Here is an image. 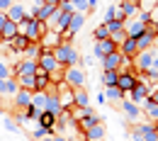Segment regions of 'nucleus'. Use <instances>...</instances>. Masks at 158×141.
<instances>
[{
  "instance_id": "nucleus-1",
  "label": "nucleus",
  "mask_w": 158,
  "mask_h": 141,
  "mask_svg": "<svg viewBox=\"0 0 158 141\" xmlns=\"http://www.w3.org/2000/svg\"><path fill=\"white\" fill-rule=\"evenodd\" d=\"M63 83H66L71 90L88 88V76H85V71H83L80 66H73V68H66V71H63Z\"/></svg>"
},
{
  "instance_id": "nucleus-2",
  "label": "nucleus",
  "mask_w": 158,
  "mask_h": 141,
  "mask_svg": "<svg viewBox=\"0 0 158 141\" xmlns=\"http://www.w3.org/2000/svg\"><path fill=\"white\" fill-rule=\"evenodd\" d=\"M153 49H146V51H139L136 56H134V71L136 73H146L148 68H151V63H153Z\"/></svg>"
},
{
  "instance_id": "nucleus-3",
  "label": "nucleus",
  "mask_w": 158,
  "mask_h": 141,
  "mask_svg": "<svg viewBox=\"0 0 158 141\" xmlns=\"http://www.w3.org/2000/svg\"><path fill=\"white\" fill-rule=\"evenodd\" d=\"M44 32H46V22L34 20V17H32V20L27 22V32H24V37H27L29 41H34V44H37V41L44 37Z\"/></svg>"
},
{
  "instance_id": "nucleus-4",
  "label": "nucleus",
  "mask_w": 158,
  "mask_h": 141,
  "mask_svg": "<svg viewBox=\"0 0 158 141\" xmlns=\"http://www.w3.org/2000/svg\"><path fill=\"white\" fill-rule=\"evenodd\" d=\"M37 61H32V59H20L15 66H12V76L17 78V76H34L37 73Z\"/></svg>"
},
{
  "instance_id": "nucleus-5",
  "label": "nucleus",
  "mask_w": 158,
  "mask_h": 141,
  "mask_svg": "<svg viewBox=\"0 0 158 141\" xmlns=\"http://www.w3.org/2000/svg\"><path fill=\"white\" fill-rule=\"evenodd\" d=\"M148 88L151 85H146V83H134V88L129 90V95H127V100H131V102H136L139 107L146 102V97H148Z\"/></svg>"
},
{
  "instance_id": "nucleus-6",
  "label": "nucleus",
  "mask_w": 158,
  "mask_h": 141,
  "mask_svg": "<svg viewBox=\"0 0 158 141\" xmlns=\"http://www.w3.org/2000/svg\"><path fill=\"white\" fill-rule=\"evenodd\" d=\"M146 32V24L139 20V17H131V20H124V34L129 37V39H136Z\"/></svg>"
},
{
  "instance_id": "nucleus-7",
  "label": "nucleus",
  "mask_w": 158,
  "mask_h": 141,
  "mask_svg": "<svg viewBox=\"0 0 158 141\" xmlns=\"http://www.w3.org/2000/svg\"><path fill=\"white\" fill-rule=\"evenodd\" d=\"M37 63H39L41 71H46V73H54V71L63 68L61 63H56V59H54V54H51V51H41L39 59H37Z\"/></svg>"
},
{
  "instance_id": "nucleus-8",
  "label": "nucleus",
  "mask_w": 158,
  "mask_h": 141,
  "mask_svg": "<svg viewBox=\"0 0 158 141\" xmlns=\"http://www.w3.org/2000/svg\"><path fill=\"white\" fill-rule=\"evenodd\" d=\"M119 107H122L124 117L131 122V124L139 122V117H141V107H139L136 102H131V100H127V97H124V100H119Z\"/></svg>"
},
{
  "instance_id": "nucleus-9",
  "label": "nucleus",
  "mask_w": 158,
  "mask_h": 141,
  "mask_svg": "<svg viewBox=\"0 0 158 141\" xmlns=\"http://www.w3.org/2000/svg\"><path fill=\"white\" fill-rule=\"evenodd\" d=\"M59 44H61V34H59V32H51V29H46V32H44V37L39 39L41 51H54Z\"/></svg>"
},
{
  "instance_id": "nucleus-10",
  "label": "nucleus",
  "mask_w": 158,
  "mask_h": 141,
  "mask_svg": "<svg viewBox=\"0 0 158 141\" xmlns=\"http://www.w3.org/2000/svg\"><path fill=\"white\" fill-rule=\"evenodd\" d=\"M112 51H119L117 44L112 39H102V41H95V44H93V54H95L98 59H105V56L112 54Z\"/></svg>"
},
{
  "instance_id": "nucleus-11",
  "label": "nucleus",
  "mask_w": 158,
  "mask_h": 141,
  "mask_svg": "<svg viewBox=\"0 0 158 141\" xmlns=\"http://www.w3.org/2000/svg\"><path fill=\"white\" fill-rule=\"evenodd\" d=\"M134 83H136V71H131V73H119L117 78V88L124 93V97L129 95V90L134 88Z\"/></svg>"
},
{
  "instance_id": "nucleus-12",
  "label": "nucleus",
  "mask_w": 158,
  "mask_h": 141,
  "mask_svg": "<svg viewBox=\"0 0 158 141\" xmlns=\"http://www.w3.org/2000/svg\"><path fill=\"white\" fill-rule=\"evenodd\" d=\"M7 20L10 22H22L24 20V15H27V7H24V2H20V0H15L10 7H7Z\"/></svg>"
},
{
  "instance_id": "nucleus-13",
  "label": "nucleus",
  "mask_w": 158,
  "mask_h": 141,
  "mask_svg": "<svg viewBox=\"0 0 158 141\" xmlns=\"http://www.w3.org/2000/svg\"><path fill=\"white\" fill-rule=\"evenodd\" d=\"M32 105V93L29 90H17L15 93V97H12V110H27Z\"/></svg>"
},
{
  "instance_id": "nucleus-14",
  "label": "nucleus",
  "mask_w": 158,
  "mask_h": 141,
  "mask_svg": "<svg viewBox=\"0 0 158 141\" xmlns=\"http://www.w3.org/2000/svg\"><path fill=\"white\" fill-rule=\"evenodd\" d=\"M107 136V126H105V122H98L93 129H88L85 134H83V139L85 141H102Z\"/></svg>"
},
{
  "instance_id": "nucleus-15",
  "label": "nucleus",
  "mask_w": 158,
  "mask_h": 141,
  "mask_svg": "<svg viewBox=\"0 0 158 141\" xmlns=\"http://www.w3.org/2000/svg\"><path fill=\"white\" fill-rule=\"evenodd\" d=\"M17 90H20V85L15 78H0V97H15Z\"/></svg>"
},
{
  "instance_id": "nucleus-16",
  "label": "nucleus",
  "mask_w": 158,
  "mask_h": 141,
  "mask_svg": "<svg viewBox=\"0 0 158 141\" xmlns=\"http://www.w3.org/2000/svg\"><path fill=\"white\" fill-rule=\"evenodd\" d=\"M98 122H102V117H98V114L93 112V114H88V117H83L80 122H76V131H80V134H85V131H88V129H93V126H95Z\"/></svg>"
},
{
  "instance_id": "nucleus-17",
  "label": "nucleus",
  "mask_w": 158,
  "mask_h": 141,
  "mask_svg": "<svg viewBox=\"0 0 158 141\" xmlns=\"http://www.w3.org/2000/svg\"><path fill=\"white\" fill-rule=\"evenodd\" d=\"M119 63H122V54L119 51H112L102 59V71H119Z\"/></svg>"
},
{
  "instance_id": "nucleus-18",
  "label": "nucleus",
  "mask_w": 158,
  "mask_h": 141,
  "mask_svg": "<svg viewBox=\"0 0 158 141\" xmlns=\"http://www.w3.org/2000/svg\"><path fill=\"white\" fill-rule=\"evenodd\" d=\"M153 44H156V34L153 32H143L141 37H136V49L139 51H146V49H153Z\"/></svg>"
},
{
  "instance_id": "nucleus-19",
  "label": "nucleus",
  "mask_w": 158,
  "mask_h": 141,
  "mask_svg": "<svg viewBox=\"0 0 158 141\" xmlns=\"http://www.w3.org/2000/svg\"><path fill=\"white\" fill-rule=\"evenodd\" d=\"M71 46H73V44H66V41H61L59 46L51 51V54H54V59H56V63H61L63 68H66V59H68V51H71Z\"/></svg>"
},
{
  "instance_id": "nucleus-20",
  "label": "nucleus",
  "mask_w": 158,
  "mask_h": 141,
  "mask_svg": "<svg viewBox=\"0 0 158 141\" xmlns=\"http://www.w3.org/2000/svg\"><path fill=\"white\" fill-rule=\"evenodd\" d=\"M44 112H49V114H54V117H59L61 112H63V107H61L56 93H49V100H46V110H44Z\"/></svg>"
},
{
  "instance_id": "nucleus-21",
  "label": "nucleus",
  "mask_w": 158,
  "mask_h": 141,
  "mask_svg": "<svg viewBox=\"0 0 158 141\" xmlns=\"http://www.w3.org/2000/svg\"><path fill=\"white\" fill-rule=\"evenodd\" d=\"M37 122H39V126H44V129H49V131H51V136H56V117H54V114L41 112Z\"/></svg>"
},
{
  "instance_id": "nucleus-22",
  "label": "nucleus",
  "mask_w": 158,
  "mask_h": 141,
  "mask_svg": "<svg viewBox=\"0 0 158 141\" xmlns=\"http://www.w3.org/2000/svg\"><path fill=\"white\" fill-rule=\"evenodd\" d=\"M73 105L76 107H90V95L85 88H76L73 90Z\"/></svg>"
},
{
  "instance_id": "nucleus-23",
  "label": "nucleus",
  "mask_w": 158,
  "mask_h": 141,
  "mask_svg": "<svg viewBox=\"0 0 158 141\" xmlns=\"http://www.w3.org/2000/svg\"><path fill=\"white\" fill-rule=\"evenodd\" d=\"M141 112L146 114V119H148V122H158V105H156V102H151L148 97H146V102L141 105Z\"/></svg>"
},
{
  "instance_id": "nucleus-24",
  "label": "nucleus",
  "mask_w": 158,
  "mask_h": 141,
  "mask_svg": "<svg viewBox=\"0 0 158 141\" xmlns=\"http://www.w3.org/2000/svg\"><path fill=\"white\" fill-rule=\"evenodd\" d=\"M119 54H122V56H129V59H134V56L139 54L136 39H129V37H127V41H124V44H119Z\"/></svg>"
},
{
  "instance_id": "nucleus-25",
  "label": "nucleus",
  "mask_w": 158,
  "mask_h": 141,
  "mask_svg": "<svg viewBox=\"0 0 158 141\" xmlns=\"http://www.w3.org/2000/svg\"><path fill=\"white\" fill-rule=\"evenodd\" d=\"M27 46H29V39H27L24 34H17L15 39L7 44V49H10V51H15V54H22V51H24Z\"/></svg>"
},
{
  "instance_id": "nucleus-26",
  "label": "nucleus",
  "mask_w": 158,
  "mask_h": 141,
  "mask_svg": "<svg viewBox=\"0 0 158 141\" xmlns=\"http://www.w3.org/2000/svg\"><path fill=\"white\" fill-rule=\"evenodd\" d=\"M46 100H49V93H46V90H37V93H32V107H37L39 112L46 110Z\"/></svg>"
},
{
  "instance_id": "nucleus-27",
  "label": "nucleus",
  "mask_w": 158,
  "mask_h": 141,
  "mask_svg": "<svg viewBox=\"0 0 158 141\" xmlns=\"http://www.w3.org/2000/svg\"><path fill=\"white\" fill-rule=\"evenodd\" d=\"M110 20H119V22L127 20L124 12H122V7H119V2H112V5L107 7V12H105V22H110Z\"/></svg>"
},
{
  "instance_id": "nucleus-28",
  "label": "nucleus",
  "mask_w": 158,
  "mask_h": 141,
  "mask_svg": "<svg viewBox=\"0 0 158 141\" xmlns=\"http://www.w3.org/2000/svg\"><path fill=\"white\" fill-rule=\"evenodd\" d=\"M37 66H39V63H37ZM34 81H37V90H49V88H51L49 73H46V71H41V68H37V73H34Z\"/></svg>"
},
{
  "instance_id": "nucleus-29",
  "label": "nucleus",
  "mask_w": 158,
  "mask_h": 141,
  "mask_svg": "<svg viewBox=\"0 0 158 141\" xmlns=\"http://www.w3.org/2000/svg\"><path fill=\"white\" fill-rule=\"evenodd\" d=\"M15 81H17V85H20L22 90H29V93H37V81H34V76H17Z\"/></svg>"
},
{
  "instance_id": "nucleus-30",
  "label": "nucleus",
  "mask_w": 158,
  "mask_h": 141,
  "mask_svg": "<svg viewBox=\"0 0 158 141\" xmlns=\"http://www.w3.org/2000/svg\"><path fill=\"white\" fill-rule=\"evenodd\" d=\"M85 17L88 15H80V12H71V22H68V29L76 34V32H80L83 29V24H85Z\"/></svg>"
},
{
  "instance_id": "nucleus-31",
  "label": "nucleus",
  "mask_w": 158,
  "mask_h": 141,
  "mask_svg": "<svg viewBox=\"0 0 158 141\" xmlns=\"http://www.w3.org/2000/svg\"><path fill=\"white\" fill-rule=\"evenodd\" d=\"M68 112H71V119H73V122H80L83 117H88V114H93L95 110H93V107H76V105H73V107H71Z\"/></svg>"
},
{
  "instance_id": "nucleus-32",
  "label": "nucleus",
  "mask_w": 158,
  "mask_h": 141,
  "mask_svg": "<svg viewBox=\"0 0 158 141\" xmlns=\"http://www.w3.org/2000/svg\"><path fill=\"white\" fill-rule=\"evenodd\" d=\"M39 54H41L39 41H37V44H34V41H29V46L22 51V59H32V61H37V59H39Z\"/></svg>"
},
{
  "instance_id": "nucleus-33",
  "label": "nucleus",
  "mask_w": 158,
  "mask_h": 141,
  "mask_svg": "<svg viewBox=\"0 0 158 141\" xmlns=\"http://www.w3.org/2000/svg\"><path fill=\"white\" fill-rule=\"evenodd\" d=\"M117 78H119V71H102V76H100V81H102L105 88L117 85Z\"/></svg>"
},
{
  "instance_id": "nucleus-34",
  "label": "nucleus",
  "mask_w": 158,
  "mask_h": 141,
  "mask_svg": "<svg viewBox=\"0 0 158 141\" xmlns=\"http://www.w3.org/2000/svg\"><path fill=\"white\" fill-rule=\"evenodd\" d=\"M105 97H107V102H119V100H124V93L117 85H112V88H105Z\"/></svg>"
},
{
  "instance_id": "nucleus-35",
  "label": "nucleus",
  "mask_w": 158,
  "mask_h": 141,
  "mask_svg": "<svg viewBox=\"0 0 158 141\" xmlns=\"http://www.w3.org/2000/svg\"><path fill=\"white\" fill-rule=\"evenodd\" d=\"M93 39H95V41L110 39V29H107V24H105V22H102V24H95V29H93Z\"/></svg>"
},
{
  "instance_id": "nucleus-36",
  "label": "nucleus",
  "mask_w": 158,
  "mask_h": 141,
  "mask_svg": "<svg viewBox=\"0 0 158 141\" xmlns=\"http://www.w3.org/2000/svg\"><path fill=\"white\" fill-rule=\"evenodd\" d=\"M80 51L76 46H71V51H68V59H66V68H73V66H80Z\"/></svg>"
},
{
  "instance_id": "nucleus-37",
  "label": "nucleus",
  "mask_w": 158,
  "mask_h": 141,
  "mask_svg": "<svg viewBox=\"0 0 158 141\" xmlns=\"http://www.w3.org/2000/svg\"><path fill=\"white\" fill-rule=\"evenodd\" d=\"M54 10H56V5H49V2H44V5H41L39 10H37V17H34V20L46 22V20H49V15H51Z\"/></svg>"
},
{
  "instance_id": "nucleus-38",
  "label": "nucleus",
  "mask_w": 158,
  "mask_h": 141,
  "mask_svg": "<svg viewBox=\"0 0 158 141\" xmlns=\"http://www.w3.org/2000/svg\"><path fill=\"white\" fill-rule=\"evenodd\" d=\"M73 2V12H80V15H88V0H71Z\"/></svg>"
},
{
  "instance_id": "nucleus-39",
  "label": "nucleus",
  "mask_w": 158,
  "mask_h": 141,
  "mask_svg": "<svg viewBox=\"0 0 158 141\" xmlns=\"http://www.w3.org/2000/svg\"><path fill=\"white\" fill-rule=\"evenodd\" d=\"M29 136H32L34 141H41V139H46V136H51V131H49V129H44V126H37Z\"/></svg>"
},
{
  "instance_id": "nucleus-40",
  "label": "nucleus",
  "mask_w": 158,
  "mask_h": 141,
  "mask_svg": "<svg viewBox=\"0 0 158 141\" xmlns=\"http://www.w3.org/2000/svg\"><path fill=\"white\" fill-rule=\"evenodd\" d=\"M0 78H15L12 66H7V61H2V59H0Z\"/></svg>"
},
{
  "instance_id": "nucleus-41",
  "label": "nucleus",
  "mask_w": 158,
  "mask_h": 141,
  "mask_svg": "<svg viewBox=\"0 0 158 141\" xmlns=\"http://www.w3.org/2000/svg\"><path fill=\"white\" fill-rule=\"evenodd\" d=\"M2 124H5V129H7V131H12V134H17V131H20V124L15 122V117H5Z\"/></svg>"
},
{
  "instance_id": "nucleus-42",
  "label": "nucleus",
  "mask_w": 158,
  "mask_h": 141,
  "mask_svg": "<svg viewBox=\"0 0 158 141\" xmlns=\"http://www.w3.org/2000/svg\"><path fill=\"white\" fill-rule=\"evenodd\" d=\"M105 24H107L110 34H114V32H122V29H124V22H119V20H110V22H105Z\"/></svg>"
},
{
  "instance_id": "nucleus-43",
  "label": "nucleus",
  "mask_w": 158,
  "mask_h": 141,
  "mask_svg": "<svg viewBox=\"0 0 158 141\" xmlns=\"http://www.w3.org/2000/svg\"><path fill=\"white\" fill-rule=\"evenodd\" d=\"M110 39L114 41V44H117V49H119V44H124V41H127V34H124V29H122V32H114V34H110Z\"/></svg>"
},
{
  "instance_id": "nucleus-44",
  "label": "nucleus",
  "mask_w": 158,
  "mask_h": 141,
  "mask_svg": "<svg viewBox=\"0 0 158 141\" xmlns=\"http://www.w3.org/2000/svg\"><path fill=\"white\" fill-rule=\"evenodd\" d=\"M73 37H76V34H73L71 29H63V32H61V41H66V44H71V41H73Z\"/></svg>"
},
{
  "instance_id": "nucleus-45",
  "label": "nucleus",
  "mask_w": 158,
  "mask_h": 141,
  "mask_svg": "<svg viewBox=\"0 0 158 141\" xmlns=\"http://www.w3.org/2000/svg\"><path fill=\"white\" fill-rule=\"evenodd\" d=\"M131 141H143V134L139 131V126H136V124L131 126Z\"/></svg>"
},
{
  "instance_id": "nucleus-46",
  "label": "nucleus",
  "mask_w": 158,
  "mask_h": 141,
  "mask_svg": "<svg viewBox=\"0 0 158 141\" xmlns=\"http://www.w3.org/2000/svg\"><path fill=\"white\" fill-rule=\"evenodd\" d=\"M90 66H95V63H93V56H83V59H80V68H90Z\"/></svg>"
},
{
  "instance_id": "nucleus-47",
  "label": "nucleus",
  "mask_w": 158,
  "mask_h": 141,
  "mask_svg": "<svg viewBox=\"0 0 158 141\" xmlns=\"http://www.w3.org/2000/svg\"><path fill=\"white\" fill-rule=\"evenodd\" d=\"M98 5H100V0H88V10H90L93 15L98 12Z\"/></svg>"
},
{
  "instance_id": "nucleus-48",
  "label": "nucleus",
  "mask_w": 158,
  "mask_h": 141,
  "mask_svg": "<svg viewBox=\"0 0 158 141\" xmlns=\"http://www.w3.org/2000/svg\"><path fill=\"white\" fill-rule=\"evenodd\" d=\"M15 0H0V12H7V7L12 5Z\"/></svg>"
},
{
  "instance_id": "nucleus-49",
  "label": "nucleus",
  "mask_w": 158,
  "mask_h": 141,
  "mask_svg": "<svg viewBox=\"0 0 158 141\" xmlns=\"http://www.w3.org/2000/svg\"><path fill=\"white\" fill-rule=\"evenodd\" d=\"M41 141H68L63 134H56V136H46V139H41Z\"/></svg>"
},
{
  "instance_id": "nucleus-50",
  "label": "nucleus",
  "mask_w": 158,
  "mask_h": 141,
  "mask_svg": "<svg viewBox=\"0 0 158 141\" xmlns=\"http://www.w3.org/2000/svg\"><path fill=\"white\" fill-rule=\"evenodd\" d=\"M95 105H107V97H105V93H100V95H98V102H95Z\"/></svg>"
},
{
  "instance_id": "nucleus-51",
  "label": "nucleus",
  "mask_w": 158,
  "mask_h": 141,
  "mask_svg": "<svg viewBox=\"0 0 158 141\" xmlns=\"http://www.w3.org/2000/svg\"><path fill=\"white\" fill-rule=\"evenodd\" d=\"M44 2H49V5H56V7H59V2H61V0H44Z\"/></svg>"
},
{
  "instance_id": "nucleus-52",
  "label": "nucleus",
  "mask_w": 158,
  "mask_h": 141,
  "mask_svg": "<svg viewBox=\"0 0 158 141\" xmlns=\"http://www.w3.org/2000/svg\"><path fill=\"white\" fill-rule=\"evenodd\" d=\"M2 114H5V110H2V107H0V117H2Z\"/></svg>"
},
{
  "instance_id": "nucleus-53",
  "label": "nucleus",
  "mask_w": 158,
  "mask_h": 141,
  "mask_svg": "<svg viewBox=\"0 0 158 141\" xmlns=\"http://www.w3.org/2000/svg\"><path fill=\"white\" fill-rule=\"evenodd\" d=\"M156 136H158V124H156Z\"/></svg>"
},
{
  "instance_id": "nucleus-54",
  "label": "nucleus",
  "mask_w": 158,
  "mask_h": 141,
  "mask_svg": "<svg viewBox=\"0 0 158 141\" xmlns=\"http://www.w3.org/2000/svg\"><path fill=\"white\" fill-rule=\"evenodd\" d=\"M156 7H158V0H156Z\"/></svg>"
},
{
  "instance_id": "nucleus-55",
  "label": "nucleus",
  "mask_w": 158,
  "mask_h": 141,
  "mask_svg": "<svg viewBox=\"0 0 158 141\" xmlns=\"http://www.w3.org/2000/svg\"><path fill=\"white\" fill-rule=\"evenodd\" d=\"M117 2H119V0H117Z\"/></svg>"
}]
</instances>
